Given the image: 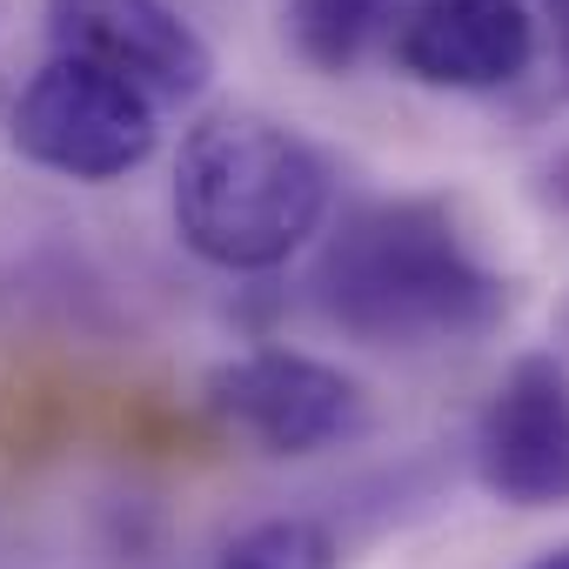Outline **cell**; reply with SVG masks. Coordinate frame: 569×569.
Returning a JSON list of instances; mask_svg holds the SVG:
<instances>
[{
    "mask_svg": "<svg viewBox=\"0 0 569 569\" xmlns=\"http://www.w3.org/2000/svg\"><path fill=\"white\" fill-rule=\"evenodd\" d=\"M316 309L369 349H429L489 336L509 316V274H496L456 201L382 194L336 221L309 274Z\"/></svg>",
    "mask_w": 569,
    "mask_h": 569,
    "instance_id": "1",
    "label": "cell"
},
{
    "mask_svg": "<svg viewBox=\"0 0 569 569\" xmlns=\"http://www.w3.org/2000/svg\"><path fill=\"white\" fill-rule=\"evenodd\" d=\"M329 161L261 108H214L174 154V234L228 274L281 268L329 221Z\"/></svg>",
    "mask_w": 569,
    "mask_h": 569,
    "instance_id": "2",
    "label": "cell"
},
{
    "mask_svg": "<svg viewBox=\"0 0 569 569\" xmlns=\"http://www.w3.org/2000/svg\"><path fill=\"white\" fill-rule=\"evenodd\" d=\"M8 141L21 161L101 188L134 174L161 148V121L134 81L74 54H48L8 108Z\"/></svg>",
    "mask_w": 569,
    "mask_h": 569,
    "instance_id": "3",
    "label": "cell"
},
{
    "mask_svg": "<svg viewBox=\"0 0 569 569\" xmlns=\"http://www.w3.org/2000/svg\"><path fill=\"white\" fill-rule=\"evenodd\" d=\"M208 416L248 436L261 456H322L362 429V389L302 349H248L221 362L201 389Z\"/></svg>",
    "mask_w": 569,
    "mask_h": 569,
    "instance_id": "4",
    "label": "cell"
},
{
    "mask_svg": "<svg viewBox=\"0 0 569 569\" xmlns=\"http://www.w3.org/2000/svg\"><path fill=\"white\" fill-rule=\"evenodd\" d=\"M48 41L134 81L148 101H194L214 81V48L174 0H48Z\"/></svg>",
    "mask_w": 569,
    "mask_h": 569,
    "instance_id": "5",
    "label": "cell"
},
{
    "mask_svg": "<svg viewBox=\"0 0 569 569\" xmlns=\"http://www.w3.org/2000/svg\"><path fill=\"white\" fill-rule=\"evenodd\" d=\"M476 476L509 509L569 502V369L556 356H522L496 382L476 422Z\"/></svg>",
    "mask_w": 569,
    "mask_h": 569,
    "instance_id": "6",
    "label": "cell"
},
{
    "mask_svg": "<svg viewBox=\"0 0 569 569\" xmlns=\"http://www.w3.org/2000/svg\"><path fill=\"white\" fill-rule=\"evenodd\" d=\"M536 61V21L522 0H402L396 68L422 88L489 94Z\"/></svg>",
    "mask_w": 569,
    "mask_h": 569,
    "instance_id": "7",
    "label": "cell"
},
{
    "mask_svg": "<svg viewBox=\"0 0 569 569\" xmlns=\"http://www.w3.org/2000/svg\"><path fill=\"white\" fill-rule=\"evenodd\" d=\"M402 14V0H281V28L289 48L316 74H349L382 21Z\"/></svg>",
    "mask_w": 569,
    "mask_h": 569,
    "instance_id": "8",
    "label": "cell"
},
{
    "mask_svg": "<svg viewBox=\"0 0 569 569\" xmlns=\"http://www.w3.org/2000/svg\"><path fill=\"white\" fill-rule=\"evenodd\" d=\"M214 569H336V536L309 516H268L241 529Z\"/></svg>",
    "mask_w": 569,
    "mask_h": 569,
    "instance_id": "9",
    "label": "cell"
},
{
    "mask_svg": "<svg viewBox=\"0 0 569 569\" xmlns=\"http://www.w3.org/2000/svg\"><path fill=\"white\" fill-rule=\"evenodd\" d=\"M549 28H556V94L569 101V0H549Z\"/></svg>",
    "mask_w": 569,
    "mask_h": 569,
    "instance_id": "10",
    "label": "cell"
},
{
    "mask_svg": "<svg viewBox=\"0 0 569 569\" xmlns=\"http://www.w3.org/2000/svg\"><path fill=\"white\" fill-rule=\"evenodd\" d=\"M529 569H569V542H562V549H549V556H536Z\"/></svg>",
    "mask_w": 569,
    "mask_h": 569,
    "instance_id": "11",
    "label": "cell"
}]
</instances>
